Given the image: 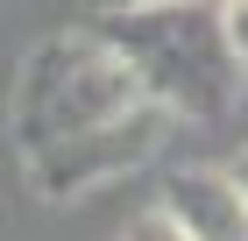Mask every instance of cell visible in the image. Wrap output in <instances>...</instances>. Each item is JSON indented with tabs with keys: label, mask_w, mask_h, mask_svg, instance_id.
<instances>
[{
	"label": "cell",
	"mask_w": 248,
	"mask_h": 241,
	"mask_svg": "<svg viewBox=\"0 0 248 241\" xmlns=\"http://www.w3.org/2000/svg\"><path fill=\"white\" fill-rule=\"evenodd\" d=\"M128 7H170V0H93V15H128Z\"/></svg>",
	"instance_id": "52a82bcc"
},
{
	"label": "cell",
	"mask_w": 248,
	"mask_h": 241,
	"mask_svg": "<svg viewBox=\"0 0 248 241\" xmlns=\"http://www.w3.org/2000/svg\"><path fill=\"white\" fill-rule=\"evenodd\" d=\"M227 177H234V185H241V199H248V149H241V156H234V163H227Z\"/></svg>",
	"instance_id": "ba28073f"
},
{
	"label": "cell",
	"mask_w": 248,
	"mask_h": 241,
	"mask_svg": "<svg viewBox=\"0 0 248 241\" xmlns=\"http://www.w3.org/2000/svg\"><path fill=\"white\" fill-rule=\"evenodd\" d=\"M121 241H191V234H185V227L170 220V213H163V206H156V213H135Z\"/></svg>",
	"instance_id": "5b68a950"
},
{
	"label": "cell",
	"mask_w": 248,
	"mask_h": 241,
	"mask_svg": "<svg viewBox=\"0 0 248 241\" xmlns=\"http://www.w3.org/2000/svg\"><path fill=\"white\" fill-rule=\"evenodd\" d=\"M170 121H177L170 107L142 99V107H128L121 121H99V128L71 135V142H57V149H43V156H29V170H36V185L50 192V199H71V192H85V185H114V177L142 170L156 149H163Z\"/></svg>",
	"instance_id": "3957f363"
},
{
	"label": "cell",
	"mask_w": 248,
	"mask_h": 241,
	"mask_svg": "<svg viewBox=\"0 0 248 241\" xmlns=\"http://www.w3.org/2000/svg\"><path fill=\"white\" fill-rule=\"evenodd\" d=\"M142 78L135 64L99 36V29H78V36H50L29 50L15 85V135L21 156H43V149L71 142V135L99 128V121H121L128 107H142Z\"/></svg>",
	"instance_id": "7a4b0ae2"
},
{
	"label": "cell",
	"mask_w": 248,
	"mask_h": 241,
	"mask_svg": "<svg viewBox=\"0 0 248 241\" xmlns=\"http://www.w3.org/2000/svg\"><path fill=\"white\" fill-rule=\"evenodd\" d=\"M156 206L191 241H248V199H241V185L227 170H177Z\"/></svg>",
	"instance_id": "277c9868"
},
{
	"label": "cell",
	"mask_w": 248,
	"mask_h": 241,
	"mask_svg": "<svg viewBox=\"0 0 248 241\" xmlns=\"http://www.w3.org/2000/svg\"><path fill=\"white\" fill-rule=\"evenodd\" d=\"M99 36L135 64L142 93L170 113L213 121L241 93V57L227 43L220 0H170V7H128V15H99Z\"/></svg>",
	"instance_id": "6da1fadb"
},
{
	"label": "cell",
	"mask_w": 248,
	"mask_h": 241,
	"mask_svg": "<svg viewBox=\"0 0 248 241\" xmlns=\"http://www.w3.org/2000/svg\"><path fill=\"white\" fill-rule=\"evenodd\" d=\"M220 21H227V43H234V57L248 71V0H220Z\"/></svg>",
	"instance_id": "8992f818"
}]
</instances>
